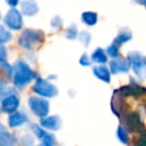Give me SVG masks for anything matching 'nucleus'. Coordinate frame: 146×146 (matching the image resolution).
Wrapping results in <instances>:
<instances>
[{
	"instance_id": "nucleus-1",
	"label": "nucleus",
	"mask_w": 146,
	"mask_h": 146,
	"mask_svg": "<svg viewBox=\"0 0 146 146\" xmlns=\"http://www.w3.org/2000/svg\"><path fill=\"white\" fill-rule=\"evenodd\" d=\"M35 79V73L22 59L17 60L14 65V83L16 87H24Z\"/></svg>"
},
{
	"instance_id": "nucleus-2",
	"label": "nucleus",
	"mask_w": 146,
	"mask_h": 146,
	"mask_svg": "<svg viewBox=\"0 0 146 146\" xmlns=\"http://www.w3.org/2000/svg\"><path fill=\"white\" fill-rule=\"evenodd\" d=\"M43 33L39 30H25L18 39V44L22 48L30 50L34 47L35 43H40L43 40Z\"/></svg>"
},
{
	"instance_id": "nucleus-3",
	"label": "nucleus",
	"mask_w": 146,
	"mask_h": 146,
	"mask_svg": "<svg viewBox=\"0 0 146 146\" xmlns=\"http://www.w3.org/2000/svg\"><path fill=\"white\" fill-rule=\"evenodd\" d=\"M120 119L122 123L125 125V128L128 129V131L138 132V133H141L145 131L140 115L137 112H125Z\"/></svg>"
},
{
	"instance_id": "nucleus-4",
	"label": "nucleus",
	"mask_w": 146,
	"mask_h": 146,
	"mask_svg": "<svg viewBox=\"0 0 146 146\" xmlns=\"http://www.w3.org/2000/svg\"><path fill=\"white\" fill-rule=\"evenodd\" d=\"M32 89L36 95H39L43 98H51L58 94V89L56 86H54L49 81L43 80L41 78H38L35 80V83Z\"/></svg>"
},
{
	"instance_id": "nucleus-5",
	"label": "nucleus",
	"mask_w": 146,
	"mask_h": 146,
	"mask_svg": "<svg viewBox=\"0 0 146 146\" xmlns=\"http://www.w3.org/2000/svg\"><path fill=\"white\" fill-rule=\"evenodd\" d=\"M29 107H30L31 112L40 119L48 116L49 103L43 97H36V96L30 97L29 98Z\"/></svg>"
},
{
	"instance_id": "nucleus-6",
	"label": "nucleus",
	"mask_w": 146,
	"mask_h": 146,
	"mask_svg": "<svg viewBox=\"0 0 146 146\" xmlns=\"http://www.w3.org/2000/svg\"><path fill=\"white\" fill-rule=\"evenodd\" d=\"M128 58L131 63V68L137 78H139L140 80L146 79V57L139 52H131Z\"/></svg>"
},
{
	"instance_id": "nucleus-7",
	"label": "nucleus",
	"mask_w": 146,
	"mask_h": 146,
	"mask_svg": "<svg viewBox=\"0 0 146 146\" xmlns=\"http://www.w3.org/2000/svg\"><path fill=\"white\" fill-rule=\"evenodd\" d=\"M3 22L6 26L10 30H19L23 26V18L21 11H18L16 8H11L7 11Z\"/></svg>"
},
{
	"instance_id": "nucleus-8",
	"label": "nucleus",
	"mask_w": 146,
	"mask_h": 146,
	"mask_svg": "<svg viewBox=\"0 0 146 146\" xmlns=\"http://www.w3.org/2000/svg\"><path fill=\"white\" fill-rule=\"evenodd\" d=\"M131 67V63L129 58H123V57H117L114 58L110 63V70L112 74H117V73H127Z\"/></svg>"
},
{
	"instance_id": "nucleus-9",
	"label": "nucleus",
	"mask_w": 146,
	"mask_h": 146,
	"mask_svg": "<svg viewBox=\"0 0 146 146\" xmlns=\"http://www.w3.org/2000/svg\"><path fill=\"white\" fill-rule=\"evenodd\" d=\"M19 105V98L15 94H10L2 98L1 100V111L8 114L15 113Z\"/></svg>"
},
{
	"instance_id": "nucleus-10",
	"label": "nucleus",
	"mask_w": 146,
	"mask_h": 146,
	"mask_svg": "<svg viewBox=\"0 0 146 146\" xmlns=\"http://www.w3.org/2000/svg\"><path fill=\"white\" fill-rule=\"evenodd\" d=\"M115 94L122 96V97H128V96H141L146 94V88H143L138 84L131 83L129 86H123L120 89L115 90Z\"/></svg>"
},
{
	"instance_id": "nucleus-11",
	"label": "nucleus",
	"mask_w": 146,
	"mask_h": 146,
	"mask_svg": "<svg viewBox=\"0 0 146 146\" xmlns=\"http://www.w3.org/2000/svg\"><path fill=\"white\" fill-rule=\"evenodd\" d=\"M60 119L58 115H51V116H46V117H42L40 120V125L44 129H48V130H51V131H56L60 128Z\"/></svg>"
},
{
	"instance_id": "nucleus-12",
	"label": "nucleus",
	"mask_w": 146,
	"mask_h": 146,
	"mask_svg": "<svg viewBox=\"0 0 146 146\" xmlns=\"http://www.w3.org/2000/svg\"><path fill=\"white\" fill-rule=\"evenodd\" d=\"M27 116L22 113V112H15V113H11L8 117V125L10 128H17L22 124H24L25 122H27Z\"/></svg>"
},
{
	"instance_id": "nucleus-13",
	"label": "nucleus",
	"mask_w": 146,
	"mask_h": 146,
	"mask_svg": "<svg viewBox=\"0 0 146 146\" xmlns=\"http://www.w3.org/2000/svg\"><path fill=\"white\" fill-rule=\"evenodd\" d=\"M92 72L97 79L104 81L105 83H108L111 81V70H108L106 66H104V65L95 66L92 68Z\"/></svg>"
},
{
	"instance_id": "nucleus-14",
	"label": "nucleus",
	"mask_w": 146,
	"mask_h": 146,
	"mask_svg": "<svg viewBox=\"0 0 146 146\" xmlns=\"http://www.w3.org/2000/svg\"><path fill=\"white\" fill-rule=\"evenodd\" d=\"M21 9L25 16H34L39 11V7L34 0H24L21 5Z\"/></svg>"
},
{
	"instance_id": "nucleus-15",
	"label": "nucleus",
	"mask_w": 146,
	"mask_h": 146,
	"mask_svg": "<svg viewBox=\"0 0 146 146\" xmlns=\"http://www.w3.org/2000/svg\"><path fill=\"white\" fill-rule=\"evenodd\" d=\"M17 139L14 135L7 132L5 128L1 125L0 130V146H16Z\"/></svg>"
},
{
	"instance_id": "nucleus-16",
	"label": "nucleus",
	"mask_w": 146,
	"mask_h": 146,
	"mask_svg": "<svg viewBox=\"0 0 146 146\" xmlns=\"http://www.w3.org/2000/svg\"><path fill=\"white\" fill-rule=\"evenodd\" d=\"M81 21H82L86 25L92 26V25H95V24L97 23L98 16H97V14L94 13V11H84V13H82V15H81Z\"/></svg>"
},
{
	"instance_id": "nucleus-17",
	"label": "nucleus",
	"mask_w": 146,
	"mask_h": 146,
	"mask_svg": "<svg viewBox=\"0 0 146 146\" xmlns=\"http://www.w3.org/2000/svg\"><path fill=\"white\" fill-rule=\"evenodd\" d=\"M91 59L97 64H105L107 62V52H105L102 48H97L91 54Z\"/></svg>"
},
{
	"instance_id": "nucleus-18",
	"label": "nucleus",
	"mask_w": 146,
	"mask_h": 146,
	"mask_svg": "<svg viewBox=\"0 0 146 146\" xmlns=\"http://www.w3.org/2000/svg\"><path fill=\"white\" fill-rule=\"evenodd\" d=\"M131 38H132L131 32H130L128 29H124V30H122V31L117 34V38H116L115 41H116L119 44H121V43H125V42H128L129 40H131Z\"/></svg>"
},
{
	"instance_id": "nucleus-19",
	"label": "nucleus",
	"mask_w": 146,
	"mask_h": 146,
	"mask_svg": "<svg viewBox=\"0 0 146 146\" xmlns=\"http://www.w3.org/2000/svg\"><path fill=\"white\" fill-rule=\"evenodd\" d=\"M116 137H117V139H119L122 144H127V143H128V139H129V137H128V131H127V129L123 127V124H120V125L117 127V129H116Z\"/></svg>"
},
{
	"instance_id": "nucleus-20",
	"label": "nucleus",
	"mask_w": 146,
	"mask_h": 146,
	"mask_svg": "<svg viewBox=\"0 0 146 146\" xmlns=\"http://www.w3.org/2000/svg\"><path fill=\"white\" fill-rule=\"evenodd\" d=\"M106 52L110 57L112 58H117L120 57V51H119V43L116 41H114L112 44H110L106 49Z\"/></svg>"
},
{
	"instance_id": "nucleus-21",
	"label": "nucleus",
	"mask_w": 146,
	"mask_h": 146,
	"mask_svg": "<svg viewBox=\"0 0 146 146\" xmlns=\"http://www.w3.org/2000/svg\"><path fill=\"white\" fill-rule=\"evenodd\" d=\"M32 130H33V132H34V135L36 136V138H39V139H43V137L48 133L47 131H46V129L44 128H42L41 125H36V124H32Z\"/></svg>"
},
{
	"instance_id": "nucleus-22",
	"label": "nucleus",
	"mask_w": 146,
	"mask_h": 146,
	"mask_svg": "<svg viewBox=\"0 0 146 146\" xmlns=\"http://www.w3.org/2000/svg\"><path fill=\"white\" fill-rule=\"evenodd\" d=\"M1 64V68H2V72L5 73V75L7 78H14V67L10 66L9 64H7L6 62H0Z\"/></svg>"
},
{
	"instance_id": "nucleus-23",
	"label": "nucleus",
	"mask_w": 146,
	"mask_h": 146,
	"mask_svg": "<svg viewBox=\"0 0 146 146\" xmlns=\"http://www.w3.org/2000/svg\"><path fill=\"white\" fill-rule=\"evenodd\" d=\"M10 39H11L10 32L7 31V30L5 29V26H1V27H0V43L3 44V43H6L7 41H9Z\"/></svg>"
},
{
	"instance_id": "nucleus-24",
	"label": "nucleus",
	"mask_w": 146,
	"mask_h": 146,
	"mask_svg": "<svg viewBox=\"0 0 146 146\" xmlns=\"http://www.w3.org/2000/svg\"><path fill=\"white\" fill-rule=\"evenodd\" d=\"M133 146H146V130L133 139Z\"/></svg>"
},
{
	"instance_id": "nucleus-25",
	"label": "nucleus",
	"mask_w": 146,
	"mask_h": 146,
	"mask_svg": "<svg viewBox=\"0 0 146 146\" xmlns=\"http://www.w3.org/2000/svg\"><path fill=\"white\" fill-rule=\"evenodd\" d=\"M79 39H80V41L82 42V44H83L84 47H88L89 43H90V40H91V35H90L89 32L82 31V32L79 34Z\"/></svg>"
},
{
	"instance_id": "nucleus-26",
	"label": "nucleus",
	"mask_w": 146,
	"mask_h": 146,
	"mask_svg": "<svg viewBox=\"0 0 146 146\" xmlns=\"http://www.w3.org/2000/svg\"><path fill=\"white\" fill-rule=\"evenodd\" d=\"M65 36L70 40H73L78 36V30L75 25H71L70 27H67V30L65 31Z\"/></svg>"
},
{
	"instance_id": "nucleus-27",
	"label": "nucleus",
	"mask_w": 146,
	"mask_h": 146,
	"mask_svg": "<svg viewBox=\"0 0 146 146\" xmlns=\"http://www.w3.org/2000/svg\"><path fill=\"white\" fill-rule=\"evenodd\" d=\"M42 143H43L44 145H47V146H55V145H56V138L54 137V135H51V133L48 132V133L43 137Z\"/></svg>"
},
{
	"instance_id": "nucleus-28",
	"label": "nucleus",
	"mask_w": 146,
	"mask_h": 146,
	"mask_svg": "<svg viewBox=\"0 0 146 146\" xmlns=\"http://www.w3.org/2000/svg\"><path fill=\"white\" fill-rule=\"evenodd\" d=\"M33 144H34V139L31 135L26 133L22 137V145L23 146H33Z\"/></svg>"
},
{
	"instance_id": "nucleus-29",
	"label": "nucleus",
	"mask_w": 146,
	"mask_h": 146,
	"mask_svg": "<svg viewBox=\"0 0 146 146\" xmlns=\"http://www.w3.org/2000/svg\"><path fill=\"white\" fill-rule=\"evenodd\" d=\"M62 19H60V17L59 16H55L52 19H51V26L52 27H55V29H58V27H60L62 26Z\"/></svg>"
},
{
	"instance_id": "nucleus-30",
	"label": "nucleus",
	"mask_w": 146,
	"mask_h": 146,
	"mask_svg": "<svg viewBox=\"0 0 146 146\" xmlns=\"http://www.w3.org/2000/svg\"><path fill=\"white\" fill-rule=\"evenodd\" d=\"M80 64H81L82 66H89V65H90V59H89V57H88L86 54H83V55L80 57Z\"/></svg>"
},
{
	"instance_id": "nucleus-31",
	"label": "nucleus",
	"mask_w": 146,
	"mask_h": 146,
	"mask_svg": "<svg viewBox=\"0 0 146 146\" xmlns=\"http://www.w3.org/2000/svg\"><path fill=\"white\" fill-rule=\"evenodd\" d=\"M7 52H6V48H5V46L3 44H1L0 46V62H5L6 60V55Z\"/></svg>"
},
{
	"instance_id": "nucleus-32",
	"label": "nucleus",
	"mask_w": 146,
	"mask_h": 146,
	"mask_svg": "<svg viewBox=\"0 0 146 146\" xmlns=\"http://www.w3.org/2000/svg\"><path fill=\"white\" fill-rule=\"evenodd\" d=\"M6 2L10 6V7H13V8H15L17 5H18V2H19V0H6Z\"/></svg>"
},
{
	"instance_id": "nucleus-33",
	"label": "nucleus",
	"mask_w": 146,
	"mask_h": 146,
	"mask_svg": "<svg viewBox=\"0 0 146 146\" xmlns=\"http://www.w3.org/2000/svg\"><path fill=\"white\" fill-rule=\"evenodd\" d=\"M138 3H140V5H143V6H145L146 7V0H136Z\"/></svg>"
},
{
	"instance_id": "nucleus-34",
	"label": "nucleus",
	"mask_w": 146,
	"mask_h": 146,
	"mask_svg": "<svg viewBox=\"0 0 146 146\" xmlns=\"http://www.w3.org/2000/svg\"><path fill=\"white\" fill-rule=\"evenodd\" d=\"M38 146H47V145H44L43 143H41V144H40V145H38Z\"/></svg>"
}]
</instances>
